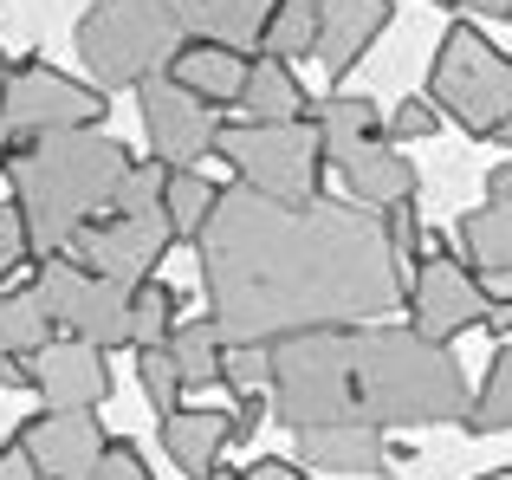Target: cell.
<instances>
[{"mask_svg": "<svg viewBox=\"0 0 512 480\" xmlns=\"http://www.w3.org/2000/svg\"><path fill=\"white\" fill-rule=\"evenodd\" d=\"M169 357H175V370H182L188 390H201V383H221L227 344H221V331H214V318H208V312H201V318H182V325L169 331Z\"/></svg>", "mask_w": 512, "mask_h": 480, "instance_id": "24", "label": "cell"}, {"mask_svg": "<svg viewBox=\"0 0 512 480\" xmlns=\"http://www.w3.org/2000/svg\"><path fill=\"white\" fill-rule=\"evenodd\" d=\"M175 325H182V292H175L163 273L143 279V286H130V344H137V351L169 344Z\"/></svg>", "mask_w": 512, "mask_h": 480, "instance_id": "25", "label": "cell"}, {"mask_svg": "<svg viewBox=\"0 0 512 480\" xmlns=\"http://www.w3.org/2000/svg\"><path fill=\"white\" fill-rule=\"evenodd\" d=\"M221 383H227L234 396L266 390V351H253V344H227V357H221Z\"/></svg>", "mask_w": 512, "mask_h": 480, "instance_id": "32", "label": "cell"}, {"mask_svg": "<svg viewBox=\"0 0 512 480\" xmlns=\"http://www.w3.org/2000/svg\"><path fill=\"white\" fill-rule=\"evenodd\" d=\"M137 111H143V137H150L156 163L163 169H195V156L214 150V137H221V111H208V104L195 98V91H182L175 78H150V85H137Z\"/></svg>", "mask_w": 512, "mask_h": 480, "instance_id": "11", "label": "cell"}, {"mask_svg": "<svg viewBox=\"0 0 512 480\" xmlns=\"http://www.w3.org/2000/svg\"><path fill=\"white\" fill-rule=\"evenodd\" d=\"M454 7L480 13V20H512V0H454Z\"/></svg>", "mask_w": 512, "mask_h": 480, "instance_id": "41", "label": "cell"}, {"mask_svg": "<svg viewBox=\"0 0 512 480\" xmlns=\"http://www.w3.org/2000/svg\"><path fill=\"white\" fill-rule=\"evenodd\" d=\"M383 104L376 98H357V91H331L325 104L312 111V124H318V137H325V163H350V156H363L370 143H383L389 130H383Z\"/></svg>", "mask_w": 512, "mask_h": 480, "instance_id": "19", "label": "cell"}, {"mask_svg": "<svg viewBox=\"0 0 512 480\" xmlns=\"http://www.w3.org/2000/svg\"><path fill=\"white\" fill-rule=\"evenodd\" d=\"M474 480H512V468H493V474H474Z\"/></svg>", "mask_w": 512, "mask_h": 480, "instance_id": "44", "label": "cell"}, {"mask_svg": "<svg viewBox=\"0 0 512 480\" xmlns=\"http://www.w3.org/2000/svg\"><path fill=\"white\" fill-rule=\"evenodd\" d=\"M0 72H7V59H0Z\"/></svg>", "mask_w": 512, "mask_h": 480, "instance_id": "47", "label": "cell"}, {"mask_svg": "<svg viewBox=\"0 0 512 480\" xmlns=\"http://www.w3.org/2000/svg\"><path fill=\"white\" fill-rule=\"evenodd\" d=\"M266 403L279 429H461L467 370L409 325L312 331L266 351Z\"/></svg>", "mask_w": 512, "mask_h": 480, "instance_id": "2", "label": "cell"}, {"mask_svg": "<svg viewBox=\"0 0 512 480\" xmlns=\"http://www.w3.org/2000/svg\"><path fill=\"white\" fill-rule=\"evenodd\" d=\"M214 156L253 195H273V202H318L325 195V137H318L312 117H292V124H221Z\"/></svg>", "mask_w": 512, "mask_h": 480, "instance_id": "6", "label": "cell"}, {"mask_svg": "<svg viewBox=\"0 0 512 480\" xmlns=\"http://www.w3.org/2000/svg\"><path fill=\"white\" fill-rule=\"evenodd\" d=\"M33 370V390L46 396V409H104L117 390L111 364H104L98 344H78V338H52L26 357Z\"/></svg>", "mask_w": 512, "mask_h": 480, "instance_id": "13", "label": "cell"}, {"mask_svg": "<svg viewBox=\"0 0 512 480\" xmlns=\"http://www.w3.org/2000/svg\"><path fill=\"white\" fill-rule=\"evenodd\" d=\"M208 480H312V474H305L299 468V461H253V468H234V474H208Z\"/></svg>", "mask_w": 512, "mask_h": 480, "instance_id": "36", "label": "cell"}, {"mask_svg": "<svg viewBox=\"0 0 512 480\" xmlns=\"http://www.w3.org/2000/svg\"><path fill=\"white\" fill-rule=\"evenodd\" d=\"M0 390H33V370H26V357H0Z\"/></svg>", "mask_w": 512, "mask_h": 480, "instance_id": "37", "label": "cell"}, {"mask_svg": "<svg viewBox=\"0 0 512 480\" xmlns=\"http://www.w3.org/2000/svg\"><path fill=\"white\" fill-rule=\"evenodd\" d=\"M467 435H506L512 429V344H500L487 364V383L474 390V403H467Z\"/></svg>", "mask_w": 512, "mask_h": 480, "instance_id": "28", "label": "cell"}, {"mask_svg": "<svg viewBox=\"0 0 512 480\" xmlns=\"http://www.w3.org/2000/svg\"><path fill=\"white\" fill-rule=\"evenodd\" d=\"M39 344H52V318L39 305V292L7 286L0 292V357H33Z\"/></svg>", "mask_w": 512, "mask_h": 480, "instance_id": "26", "label": "cell"}, {"mask_svg": "<svg viewBox=\"0 0 512 480\" xmlns=\"http://www.w3.org/2000/svg\"><path fill=\"white\" fill-rule=\"evenodd\" d=\"M7 442H13V435H7V422H0V448H7Z\"/></svg>", "mask_w": 512, "mask_h": 480, "instance_id": "45", "label": "cell"}, {"mask_svg": "<svg viewBox=\"0 0 512 480\" xmlns=\"http://www.w3.org/2000/svg\"><path fill=\"white\" fill-rule=\"evenodd\" d=\"M137 156L111 130H65V137H33L13 143L7 156V202L20 208L26 253H72V240L98 228L117 202V182Z\"/></svg>", "mask_w": 512, "mask_h": 480, "instance_id": "3", "label": "cell"}, {"mask_svg": "<svg viewBox=\"0 0 512 480\" xmlns=\"http://www.w3.org/2000/svg\"><path fill=\"white\" fill-rule=\"evenodd\" d=\"M91 480H156V474H150V461H143L137 442H104V455H98V468H91Z\"/></svg>", "mask_w": 512, "mask_h": 480, "instance_id": "34", "label": "cell"}, {"mask_svg": "<svg viewBox=\"0 0 512 480\" xmlns=\"http://www.w3.org/2000/svg\"><path fill=\"white\" fill-rule=\"evenodd\" d=\"M487 292H493V299H512V273H506V279H493Z\"/></svg>", "mask_w": 512, "mask_h": 480, "instance_id": "42", "label": "cell"}, {"mask_svg": "<svg viewBox=\"0 0 512 480\" xmlns=\"http://www.w3.org/2000/svg\"><path fill=\"white\" fill-rule=\"evenodd\" d=\"M480 331H493L500 344H512V299H493V312H487V325Z\"/></svg>", "mask_w": 512, "mask_h": 480, "instance_id": "39", "label": "cell"}, {"mask_svg": "<svg viewBox=\"0 0 512 480\" xmlns=\"http://www.w3.org/2000/svg\"><path fill=\"white\" fill-rule=\"evenodd\" d=\"M7 156H13V137H7V124H0V169H7Z\"/></svg>", "mask_w": 512, "mask_h": 480, "instance_id": "43", "label": "cell"}, {"mask_svg": "<svg viewBox=\"0 0 512 480\" xmlns=\"http://www.w3.org/2000/svg\"><path fill=\"white\" fill-rule=\"evenodd\" d=\"M454 247L467 253V273L474 279H506L512 273V202H487V208H467L454 221Z\"/></svg>", "mask_w": 512, "mask_h": 480, "instance_id": "21", "label": "cell"}, {"mask_svg": "<svg viewBox=\"0 0 512 480\" xmlns=\"http://www.w3.org/2000/svg\"><path fill=\"white\" fill-rule=\"evenodd\" d=\"M13 448L33 461L39 480H91V468L104 455V429L91 409H39L13 435Z\"/></svg>", "mask_w": 512, "mask_h": 480, "instance_id": "12", "label": "cell"}, {"mask_svg": "<svg viewBox=\"0 0 512 480\" xmlns=\"http://www.w3.org/2000/svg\"><path fill=\"white\" fill-rule=\"evenodd\" d=\"M487 312H493L487 279H474L448 247H428L409 279V331H422L428 344H448L461 331H480Z\"/></svg>", "mask_w": 512, "mask_h": 480, "instance_id": "9", "label": "cell"}, {"mask_svg": "<svg viewBox=\"0 0 512 480\" xmlns=\"http://www.w3.org/2000/svg\"><path fill=\"white\" fill-rule=\"evenodd\" d=\"M273 7L279 0H175L188 39H214V46H234V52H260Z\"/></svg>", "mask_w": 512, "mask_h": 480, "instance_id": "18", "label": "cell"}, {"mask_svg": "<svg viewBox=\"0 0 512 480\" xmlns=\"http://www.w3.org/2000/svg\"><path fill=\"white\" fill-rule=\"evenodd\" d=\"M260 422H273V403H266L260 390H253V396H234V409H227V442L247 448L253 435H260Z\"/></svg>", "mask_w": 512, "mask_h": 480, "instance_id": "35", "label": "cell"}, {"mask_svg": "<svg viewBox=\"0 0 512 480\" xmlns=\"http://www.w3.org/2000/svg\"><path fill=\"white\" fill-rule=\"evenodd\" d=\"M234 104H240V124H292V117H312L292 65H279V59H247V78H240Z\"/></svg>", "mask_w": 512, "mask_h": 480, "instance_id": "22", "label": "cell"}, {"mask_svg": "<svg viewBox=\"0 0 512 480\" xmlns=\"http://www.w3.org/2000/svg\"><path fill=\"white\" fill-rule=\"evenodd\" d=\"M111 215H163V163H156V156H137V163L124 169Z\"/></svg>", "mask_w": 512, "mask_h": 480, "instance_id": "30", "label": "cell"}, {"mask_svg": "<svg viewBox=\"0 0 512 480\" xmlns=\"http://www.w3.org/2000/svg\"><path fill=\"white\" fill-rule=\"evenodd\" d=\"M104 91L91 78H72L59 65H46L39 52H20L0 72V124L13 143L33 137H65V130H98L104 124Z\"/></svg>", "mask_w": 512, "mask_h": 480, "instance_id": "7", "label": "cell"}, {"mask_svg": "<svg viewBox=\"0 0 512 480\" xmlns=\"http://www.w3.org/2000/svg\"><path fill=\"white\" fill-rule=\"evenodd\" d=\"M137 390H143V403L156 409V416H169V409H182V370H175V357H169V344H156V351H137Z\"/></svg>", "mask_w": 512, "mask_h": 480, "instance_id": "29", "label": "cell"}, {"mask_svg": "<svg viewBox=\"0 0 512 480\" xmlns=\"http://www.w3.org/2000/svg\"><path fill=\"white\" fill-rule=\"evenodd\" d=\"M305 52H318V7L312 0H279L266 33H260V59L292 65V59H305Z\"/></svg>", "mask_w": 512, "mask_h": 480, "instance_id": "27", "label": "cell"}, {"mask_svg": "<svg viewBox=\"0 0 512 480\" xmlns=\"http://www.w3.org/2000/svg\"><path fill=\"white\" fill-rule=\"evenodd\" d=\"M338 176H344L350 202H357V208H370V215H383V208L415 202V195H422V176H415V163H409V156H402L389 137H383V143H370L363 156H350Z\"/></svg>", "mask_w": 512, "mask_h": 480, "instance_id": "16", "label": "cell"}, {"mask_svg": "<svg viewBox=\"0 0 512 480\" xmlns=\"http://www.w3.org/2000/svg\"><path fill=\"white\" fill-rule=\"evenodd\" d=\"M487 202H512V163L487 169Z\"/></svg>", "mask_w": 512, "mask_h": 480, "instance_id": "40", "label": "cell"}, {"mask_svg": "<svg viewBox=\"0 0 512 480\" xmlns=\"http://www.w3.org/2000/svg\"><path fill=\"white\" fill-rule=\"evenodd\" d=\"M383 234H389V247H396V260H402V266H409L415 253H428V234H422V215H415V202L383 208Z\"/></svg>", "mask_w": 512, "mask_h": 480, "instance_id": "33", "label": "cell"}, {"mask_svg": "<svg viewBox=\"0 0 512 480\" xmlns=\"http://www.w3.org/2000/svg\"><path fill=\"white\" fill-rule=\"evenodd\" d=\"M156 435H163V455L188 480H208L214 461H221V448H227V409L182 403V409H169V416H163V429H156Z\"/></svg>", "mask_w": 512, "mask_h": 480, "instance_id": "17", "label": "cell"}, {"mask_svg": "<svg viewBox=\"0 0 512 480\" xmlns=\"http://www.w3.org/2000/svg\"><path fill=\"white\" fill-rule=\"evenodd\" d=\"M312 7H318V65L331 85H344L396 20V0H312Z\"/></svg>", "mask_w": 512, "mask_h": 480, "instance_id": "14", "label": "cell"}, {"mask_svg": "<svg viewBox=\"0 0 512 480\" xmlns=\"http://www.w3.org/2000/svg\"><path fill=\"white\" fill-rule=\"evenodd\" d=\"M383 130H389V143H396V150H402V143H428L441 130V111L428 98H402L396 111L383 117Z\"/></svg>", "mask_w": 512, "mask_h": 480, "instance_id": "31", "label": "cell"}, {"mask_svg": "<svg viewBox=\"0 0 512 480\" xmlns=\"http://www.w3.org/2000/svg\"><path fill=\"white\" fill-rule=\"evenodd\" d=\"M214 182L201 176V169H163V221L175 240H201V228H208L214 215Z\"/></svg>", "mask_w": 512, "mask_h": 480, "instance_id": "23", "label": "cell"}, {"mask_svg": "<svg viewBox=\"0 0 512 480\" xmlns=\"http://www.w3.org/2000/svg\"><path fill=\"white\" fill-rule=\"evenodd\" d=\"M72 39L85 78L111 98V91H137L150 78H163L175 52L188 46V26L175 13V0H91Z\"/></svg>", "mask_w": 512, "mask_h": 480, "instance_id": "4", "label": "cell"}, {"mask_svg": "<svg viewBox=\"0 0 512 480\" xmlns=\"http://www.w3.org/2000/svg\"><path fill=\"white\" fill-rule=\"evenodd\" d=\"M195 253L221 344L273 351L312 331L383 325V312L409 305V266L383 215L357 202H273L234 182L214 195Z\"/></svg>", "mask_w": 512, "mask_h": 480, "instance_id": "1", "label": "cell"}, {"mask_svg": "<svg viewBox=\"0 0 512 480\" xmlns=\"http://www.w3.org/2000/svg\"><path fill=\"white\" fill-rule=\"evenodd\" d=\"M0 480H39V474H33V461H26V455H20L13 442L0 448Z\"/></svg>", "mask_w": 512, "mask_h": 480, "instance_id": "38", "label": "cell"}, {"mask_svg": "<svg viewBox=\"0 0 512 480\" xmlns=\"http://www.w3.org/2000/svg\"><path fill=\"white\" fill-rule=\"evenodd\" d=\"M435 7H454V0H435Z\"/></svg>", "mask_w": 512, "mask_h": 480, "instance_id": "46", "label": "cell"}, {"mask_svg": "<svg viewBox=\"0 0 512 480\" xmlns=\"http://www.w3.org/2000/svg\"><path fill=\"white\" fill-rule=\"evenodd\" d=\"M33 292H39L46 318L65 331V338L98 344V351L130 344V292L111 286L104 273H91V266H78L72 253H46V260H33Z\"/></svg>", "mask_w": 512, "mask_h": 480, "instance_id": "8", "label": "cell"}, {"mask_svg": "<svg viewBox=\"0 0 512 480\" xmlns=\"http://www.w3.org/2000/svg\"><path fill=\"white\" fill-rule=\"evenodd\" d=\"M292 455H299V468L370 474V480H389L402 468V455L376 429H299V435H292Z\"/></svg>", "mask_w": 512, "mask_h": 480, "instance_id": "15", "label": "cell"}, {"mask_svg": "<svg viewBox=\"0 0 512 480\" xmlns=\"http://www.w3.org/2000/svg\"><path fill=\"white\" fill-rule=\"evenodd\" d=\"M169 247H175V234H169L163 215H104L98 228H85L72 240V260L130 292V286H143V279L163 273Z\"/></svg>", "mask_w": 512, "mask_h": 480, "instance_id": "10", "label": "cell"}, {"mask_svg": "<svg viewBox=\"0 0 512 480\" xmlns=\"http://www.w3.org/2000/svg\"><path fill=\"white\" fill-rule=\"evenodd\" d=\"M169 78H175L182 91H195L208 111H221V104H234V98H240V78H247V52L214 46V39H188V46L175 52Z\"/></svg>", "mask_w": 512, "mask_h": 480, "instance_id": "20", "label": "cell"}, {"mask_svg": "<svg viewBox=\"0 0 512 480\" xmlns=\"http://www.w3.org/2000/svg\"><path fill=\"white\" fill-rule=\"evenodd\" d=\"M422 98L435 104L448 124H461L467 137L512 143V59L480 33V26L454 20L448 33H441Z\"/></svg>", "mask_w": 512, "mask_h": 480, "instance_id": "5", "label": "cell"}]
</instances>
